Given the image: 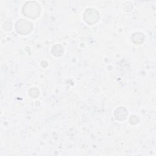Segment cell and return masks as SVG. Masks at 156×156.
<instances>
[{
  "label": "cell",
  "instance_id": "1",
  "mask_svg": "<svg viewBox=\"0 0 156 156\" xmlns=\"http://www.w3.org/2000/svg\"><path fill=\"white\" fill-rule=\"evenodd\" d=\"M23 8L30 9L28 10H23V13L30 18H36L37 17L40 12V7L38 4L35 2H28L24 6Z\"/></svg>",
  "mask_w": 156,
  "mask_h": 156
},
{
  "label": "cell",
  "instance_id": "2",
  "mask_svg": "<svg viewBox=\"0 0 156 156\" xmlns=\"http://www.w3.org/2000/svg\"><path fill=\"white\" fill-rule=\"evenodd\" d=\"M16 29L18 33L21 34H27L32 30V25L30 22L21 19L16 23Z\"/></svg>",
  "mask_w": 156,
  "mask_h": 156
},
{
  "label": "cell",
  "instance_id": "3",
  "mask_svg": "<svg viewBox=\"0 0 156 156\" xmlns=\"http://www.w3.org/2000/svg\"><path fill=\"white\" fill-rule=\"evenodd\" d=\"M90 13L91 15H90L87 12L85 13V20L87 21V23L90 24H93L96 23L97 21H98L99 19V15L98 13L95 10V9H90Z\"/></svg>",
  "mask_w": 156,
  "mask_h": 156
}]
</instances>
